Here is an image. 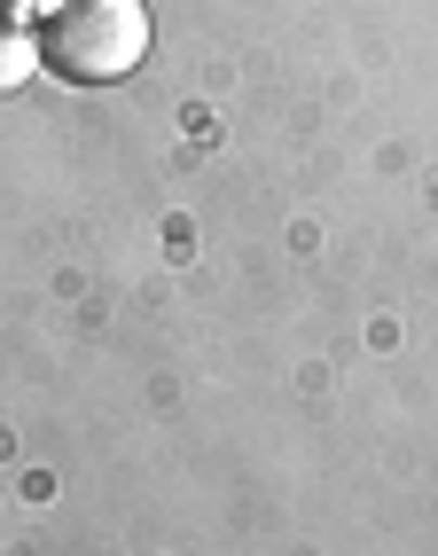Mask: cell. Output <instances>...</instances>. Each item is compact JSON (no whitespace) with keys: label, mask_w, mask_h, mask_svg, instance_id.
<instances>
[{"label":"cell","mask_w":438,"mask_h":556,"mask_svg":"<svg viewBox=\"0 0 438 556\" xmlns=\"http://www.w3.org/2000/svg\"><path fill=\"white\" fill-rule=\"evenodd\" d=\"M31 71H40V31L0 9V94H24Z\"/></svg>","instance_id":"obj_2"},{"label":"cell","mask_w":438,"mask_h":556,"mask_svg":"<svg viewBox=\"0 0 438 556\" xmlns=\"http://www.w3.org/2000/svg\"><path fill=\"white\" fill-rule=\"evenodd\" d=\"M150 0H48L40 63L70 87H118L150 63Z\"/></svg>","instance_id":"obj_1"}]
</instances>
